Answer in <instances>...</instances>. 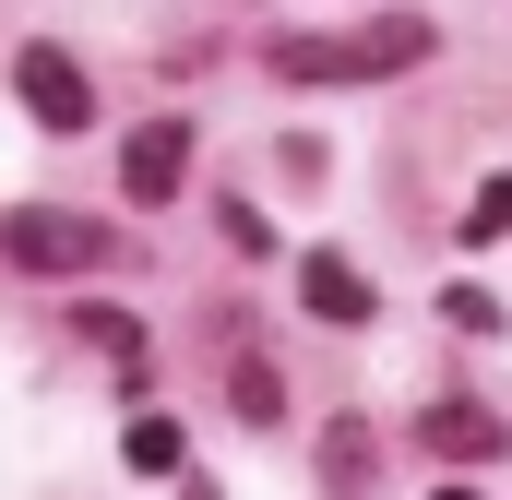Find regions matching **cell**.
I'll list each match as a JSON object with an SVG mask.
<instances>
[{"instance_id":"cell-6","label":"cell","mask_w":512,"mask_h":500,"mask_svg":"<svg viewBox=\"0 0 512 500\" xmlns=\"http://www.w3.org/2000/svg\"><path fill=\"white\" fill-rule=\"evenodd\" d=\"M417 441H429L441 465H489V453H512V417H489V405H441V417H417Z\"/></svg>"},{"instance_id":"cell-12","label":"cell","mask_w":512,"mask_h":500,"mask_svg":"<svg viewBox=\"0 0 512 500\" xmlns=\"http://www.w3.org/2000/svg\"><path fill=\"white\" fill-rule=\"evenodd\" d=\"M441 322H453V334H501V298H489V286H453Z\"/></svg>"},{"instance_id":"cell-11","label":"cell","mask_w":512,"mask_h":500,"mask_svg":"<svg viewBox=\"0 0 512 500\" xmlns=\"http://www.w3.org/2000/svg\"><path fill=\"white\" fill-rule=\"evenodd\" d=\"M72 322H84V346H108V358L143 370V322H131V310H72Z\"/></svg>"},{"instance_id":"cell-13","label":"cell","mask_w":512,"mask_h":500,"mask_svg":"<svg viewBox=\"0 0 512 500\" xmlns=\"http://www.w3.org/2000/svg\"><path fill=\"white\" fill-rule=\"evenodd\" d=\"M429 500H477V489H465V477H453V489H429Z\"/></svg>"},{"instance_id":"cell-7","label":"cell","mask_w":512,"mask_h":500,"mask_svg":"<svg viewBox=\"0 0 512 500\" xmlns=\"http://www.w3.org/2000/svg\"><path fill=\"white\" fill-rule=\"evenodd\" d=\"M215 346H227V334H215ZM227 393H239V417H251V429H274V417H286V381H274V358H262L251 334L227 346Z\"/></svg>"},{"instance_id":"cell-10","label":"cell","mask_w":512,"mask_h":500,"mask_svg":"<svg viewBox=\"0 0 512 500\" xmlns=\"http://www.w3.org/2000/svg\"><path fill=\"white\" fill-rule=\"evenodd\" d=\"M465 239H477V250H501V239H512V179H477V203H465Z\"/></svg>"},{"instance_id":"cell-4","label":"cell","mask_w":512,"mask_h":500,"mask_svg":"<svg viewBox=\"0 0 512 500\" xmlns=\"http://www.w3.org/2000/svg\"><path fill=\"white\" fill-rule=\"evenodd\" d=\"M179 179H191V120H143L131 155H120V191H131V203H167Z\"/></svg>"},{"instance_id":"cell-9","label":"cell","mask_w":512,"mask_h":500,"mask_svg":"<svg viewBox=\"0 0 512 500\" xmlns=\"http://www.w3.org/2000/svg\"><path fill=\"white\" fill-rule=\"evenodd\" d=\"M322 465H334V489L358 500V489H370V429H358V417H334V429H322Z\"/></svg>"},{"instance_id":"cell-5","label":"cell","mask_w":512,"mask_h":500,"mask_svg":"<svg viewBox=\"0 0 512 500\" xmlns=\"http://www.w3.org/2000/svg\"><path fill=\"white\" fill-rule=\"evenodd\" d=\"M298 298H310V322H334V334H358V322H370V274H358V262H334V250H310V262H298Z\"/></svg>"},{"instance_id":"cell-3","label":"cell","mask_w":512,"mask_h":500,"mask_svg":"<svg viewBox=\"0 0 512 500\" xmlns=\"http://www.w3.org/2000/svg\"><path fill=\"white\" fill-rule=\"evenodd\" d=\"M12 96H24L36 131H96V84H84L60 48H24V60H12Z\"/></svg>"},{"instance_id":"cell-8","label":"cell","mask_w":512,"mask_h":500,"mask_svg":"<svg viewBox=\"0 0 512 500\" xmlns=\"http://www.w3.org/2000/svg\"><path fill=\"white\" fill-rule=\"evenodd\" d=\"M120 465H131V477H179V417H131V429H120Z\"/></svg>"},{"instance_id":"cell-1","label":"cell","mask_w":512,"mask_h":500,"mask_svg":"<svg viewBox=\"0 0 512 500\" xmlns=\"http://www.w3.org/2000/svg\"><path fill=\"white\" fill-rule=\"evenodd\" d=\"M441 36H429V12H370V24H322V36H274V72L286 84H393V72H417Z\"/></svg>"},{"instance_id":"cell-2","label":"cell","mask_w":512,"mask_h":500,"mask_svg":"<svg viewBox=\"0 0 512 500\" xmlns=\"http://www.w3.org/2000/svg\"><path fill=\"white\" fill-rule=\"evenodd\" d=\"M0 250H12L24 274H108V262H120V227H96V215H72V203H24V215L0 227Z\"/></svg>"}]
</instances>
